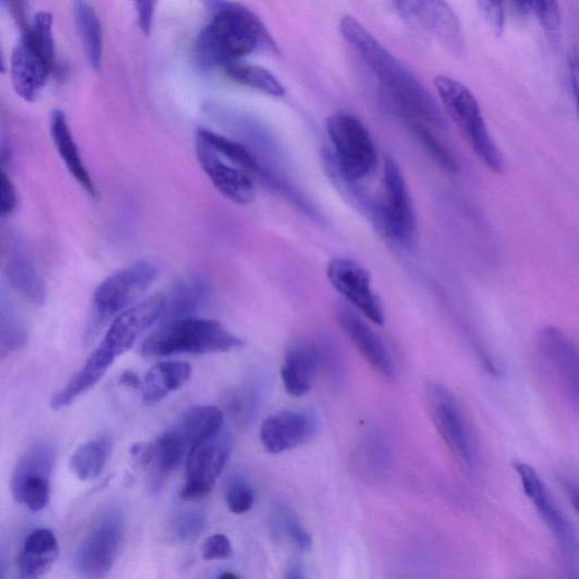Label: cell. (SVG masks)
I'll list each match as a JSON object with an SVG mask.
<instances>
[{
	"instance_id": "cell-20",
	"label": "cell",
	"mask_w": 579,
	"mask_h": 579,
	"mask_svg": "<svg viewBox=\"0 0 579 579\" xmlns=\"http://www.w3.org/2000/svg\"><path fill=\"white\" fill-rule=\"evenodd\" d=\"M7 275L11 286L27 300L35 305H45L47 300V288L45 281L40 276L34 260L24 243L14 238L9 258L7 259Z\"/></svg>"
},
{
	"instance_id": "cell-28",
	"label": "cell",
	"mask_w": 579,
	"mask_h": 579,
	"mask_svg": "<svg viewBox=\"0 0 579 579\" xmlns=\"http://www.w3.org/2000/svg\"><path fill=\"white\" fill-rule=\"evenodd\" d=\"M224 423L223 412L213 405H200L189 409L182 419L180 431L189 449L217 436Z\"/></svg>"
},
{
	"instance_id": "cell-35",
	"label": "cell",
	"mask_w": 579,
	"mask_h": 579,
	"mask_svg": "<svg viewBox=\"0 0 579 579\" xmlns=\"http://www.w3.org/2000/svg\"><path fill=\"white\" fill-rule=\"evenodd\" d=\"M207 528L208 520L205 515L188 513L178 519L175 532L181 542L193 543L206 532Z\"/></svg>"
},
{
	"instance_id": "cell-10",
	"label": "cell",
	"mask_w": 579,
	"mask_h": 579,
	"mask_svg": "<svg viewBox=\"0 0 579 579\" xmlns=\"http://www.w3.org/2000/svg\"><path fill=\"white\" fill-rule=\"evenodd\" d=\"M426 394L431 419L459 467L468 473L475 472L472 442L454 396L439 383H429Z\"/></svg>"
},
{
	"instance_id": "cell-16",
	"label": "cell",
	"mask_w": 579,
	"mask_h": 579,
	"mask_svg": "<svg viewBox=\"0 0 579 579\" xmlns=\"http://www.w3.org/2000/svg\"><path fill=\"white\" fill-rule=\"evenodd\" d=\"M53 62L22 35L11 58V79L16 95L26 102L37 101L46 88Z\"/></svg>"
},
{
	"instance_id": "cell-12",
	"label": "cell",
	"mask_w": 579,
	"mask_h": 579,
	"mask_svg": "<svg viewBox=\"0 0 579 579\" xmlns=\"http://www.w3.org/2000/svg\"><path fill=\"white\" fill-rule=\"evenodd\" d=\"M54 466L53 449L40 443L27 449L16 463L11 489L16 503L28 510H44L51 495V477Z\"/></svg>"
},
{
	"instance_id": "cell-19",
	"label": "cell",
	"mask_w": 579,
	"mask_h": 579,
	"mask_svg": "<svg viewBox=\"0 0 579 579\" xmlns=\"http://www.w3.org/2000/svg\"><path fill=\"white\" fill-rule=\"evenodd\" d=\"M337 320L343 331L350 337L367 362L384 379L392 380L395 374V368L382 338L352 310H340Z\"/></svg>"
},
{
	"instance_id": "cell-5",
	"label": "cell",
	"mask_w": 579,
	"mask_h": 579,
	"mask_svg": "<svg viewBox=\"0 0 579 579\" xmlns=\"http://www.w3.org/2000/svg\"><path fill=\"white\" fill-rule=\"evenodd\" d=\"M327 130L342 178L357 183L369 177L379 156L366 125L352 113L337 112L328 120Z\"/></svg>"
},
{
	"instance_id": "cell-23",
	"label": "cell",
	"mask_w": 579,
	"mask_h": 579,
	"mask_svg": "<svg viewBox=\"0 0 579 579\" xmlns=\"http://www.w3.org/2000/svg\"><path fill=\"white\" fill-rule=\"evenodd\" d=\"M60 557V543L54 533L48 529H38L25 539L19 557L22 578L45 576Z\"/></svg>"
},
{
	"instance_id": "cell-18",
	"label": "cell",
	"mask_w": 579,
	"mask_h": 579,
	"mask_svg": "<svg viewBox=\"0 0 579 579\" xmlns=\"http://www.w3.org/2000/svg\"><path fill=\"white\" fill-rule=\"evenodd\" d=\"M538 345L569 396L579 404V347L555 327H546L540 331Z\"/></svg>"
},
{
	"instance_id": "cell-47",
	"label": "cell",
	"mask_w": 579,
	"mask_h": 579,
	"mask_svg": "<svg viewBox=\"0 0 579 579\" xmlns=\"http://www.w3.org/2000/svg\"><path fill=\"white\" fill-rule=\"evenodd\" d=\"M221 579H237L239 578L236 574L233 572H224L220 576Z\"/></svg>"
},
{
	"instance_id": "cell-1",
	"label": "cell",
	"mask_w": 579,
	"mask_h": 579,
	"mask_svg": "<svg viewBox=\"0 0 579 579\" xmlns=\"http://www.w3.org/2000/svg\"><path fill=\"white\" fill-rule=\"evenodd\" d=\"M340 33L344 40L360 53L405 114L434 125L444 124L438 102L416 75L396 60L356 17L343 16L340 21Z\"/></svg>"
},
{
	"instance_id": "cell-37",
	"label": "cell",
	"mask_w": 579,
	"mask_h": 579,
	"mask_svg": "<svg viewBox=\"0 0 579 579\" xmlns=\"http://www.w3.org/2000/svg\"><path fill=\"white\" fill-rule=\"evenodd\" d=\"M477 4L491 32L502 37L506 23L504 0H477Z\"/></svg>"
},
{
	"instance_id": "cell-34",
	"label": "cell",
	"mask_w": 579,
	"mask_h": 579,
	"mask_svg": "<svg viewBox=\"0 0 579 579\" xmlns=\"http://www.w3.org/2000/svg\"><path fill=\"white\" fill-rule=\"evenodd\" d=\"M225 502L231 513L245 514L254 506V490L246 480L235 478L227 486Z\"/></svg>"
},
{
	"instance_id": "cell-3",
	"label": "cell",
	"mask_w": 579,
	"mask_h": 579,
	"mask_svg": "<svg viewBox=\"0 0 579 579\" xmlns=\"http://www.w3.org/2000/svg\"><path fill=\"white\" fill-rule=\"evenodd\" d=\"M245 342L220 323L190 317L161 322L141 344L147 358L175 355H210L241 349Z\"/></svg>"
},
{
	"instance_id": "cell-42",
	"label": "cell",
	"mask_w": 579,
	"mask_h": 579,
	"mask_svg": "<svg viewBox=\"0 0 579 579\" xmlns=\"http://www.w3.org/2000/svg\"><path fill=\"white\" fill-rule=\"evenodd\" d=\"M568 69L572 96L579 118V52L576 50H572L569 53Z\"/></svg>"
},
{
	"instance_id": "cell-41",
	"label": "cell",
	"mask_w": 579,
	"mask_h": 579,
	"mask_svg": "<svg viewBox=\"0 0 579 579\" xmlns=\"http://www.w3.org/2000/svg\"><path fill=\"white\" fill-rule=\"evenodd\" d=\"M131 455L136 467L147 469L153 461V443H137L131 448Z\"/></svg>"
},
{
	"instance_id": "cell-33",
	"label": "cell",
	"mask_w": 579,
	"mask_h": 579,
	"mask_svg": "<svg viewBox=\"0 0 579 579\" xmlns=\"http://www.w3.org/2000/svg\"><path fill=\"white\" fill-rule=\"evenodd\" d=\"M518 7L533 12L546 32H556L560 25V8L558 0H517Z\"/></svg>"
},
{
	"instance_id": "cell-32",
	"label": "cell",
	"mask_w": 579,
	"mask_h": 579,
	"mask_svg": "<svg viewBox=\"0 0 579 579\" xmlns=\"http://www.w3.org/2000/svg\"><path fill=\"white\" fill-rule=\"evenodd\" d=\"M26 337V331L19 316L3 298L2 317H0V349H2V354L9 355L21 349Z\"/></svg>"
},
{
	"instance_id": "cell-13",
	"label": "cell",
	"mask_w": 579,
	"mask_h": 579,
	"mask_svg": "<svg viewBox=\"0 0 579 579\" xmlns=\"http://www.w3.org/2000/svg\"><path fill=\"white\" fill-rule=\"evenodd\" d=\"M327 274L336 292L371 323L385 324L383 303L372 288L371 275L364 266L350 258H335L331 260Z\"/></svg>"
},
{
	"instance_id": "cell-39",
	"label": "cell",
	"mask_w": 579,
	"mask_h": 579,
	"mask_svg": "<svg viewBox=\"0 0 579 579\" xmlns=\"http://www.w3.org/2000/svg\"><path fill=\"white\" fill-rule=\"evenodd\" d=\"M17 208V193L10 180L8 172L2 170V181H0V215L9 218Z\"/></svg>"
},
{
	"instance_id": "cell-45",
	"label": "cell",
	"mask_w": 579,
	"mask_h": 579,
	"mask_svg": "<svg viewBox=\"0 0 579 579\" xmlns=\"http://www.w3.org/2000/svg\"><path fill=\"white\" fill-rule=\"evenodd\" d=\"M564 488L574 509L579 515V483L566 480Z\"/></svg>"
},
{
	"instance_id": "cell-29",
	"label": "cell",
	"mask_w": 579,
	"mask_h": 579,
	"mask_svg": "<svg viewBox=\"0 0 579 579\" xmlns=\"http://www.w3.org/2000/svg\"><path fill=\"white\" fill-rule=\"evenodd\" d=\"M108 438L93 440L81 445L72 455L70 467L81 481L97 479L106 469L112 453Z\"/></svg>"
},
{
	"instance_id": "cell-27",
	"label": "cell",
	"mask_w": 579,
	"mask_h": 579,
	"mask_svg": "<svg viewBox=\"0 0 579 579\" xmlns=\"http://www.w3.org/2000/svg\"><path fill=\"white\" fill-rule=\"evenodd\" d=\"M76 30L84 50L86 62L91 70H101L103 58V33L100 19L88 0H74Z\"/></svg>"
},
{
	"instance_id": "cell-17",
	"label": "cell",
	"mask_w": 579,
	"mask_h": 579,
	"mask_svg": "<svg viewBox=\"0 0 579 579\" xmlns=\"http://www.w3.org/2000/svg\"><path fill=\"white\" fill-rule=\"evenodd\" d=\"M316 418L304 411H282L260 427V441L271 454H280L308 443L317 432Z\"/></svg>"
},
{
	"instance_id": "cell-15",
	"label": "cell",
	"mask_w": 579,
	"mask_h": 579,
	"mask_svg": "<svg viewBox=\"0 0 579 579\" xmlns=\"http://www.w3.org/2000/svg\"><path fill=\"white\" fill-rule=\"evenodd\" d=\"M124 531L119 522L107 520L84 539L75 555L77 571L89 578L106 577L119 557Z\"/></svg>"
},
{
	"instance_id": "cell-22",
	"label": "cell",
	"mask_w": 579,
	"mask_h": 579,
	"mask_svg": "<svg viewBox=\"0 0 579 579\" xmlns=\"http://www.w3.org/2000/svg\"><path fill=\"white\" fill-rule=\"evenodd\" d=\"M421 17L448 51L455 56H465V34L458 16L446 0H422Z\"/></svg>"
},
{
	"instance_id": "cell-11",
	"label": "cell",
	"mask_w": 579,
	"mask_h": 579,
	"mask_svg": "<svg viewBox=\"0 0 579 579\" xmlns=\"http://www.w3.org/2000/svg\"><path fill=\"white\" fill-rule=\"evenodd\" d=\"M233 438L221 430L208 442L193 446L186 460V482L181 498L196 503L211 495L233 451Z\"/></svg>"
},
{
	"instance_id": "cell-25",
	"label": "cell",
	"mask_w": 579,
	"mask_h": 579,
	"mask_svg": "<svg viewBox=\"0 0 579 579\" xmlns=\"http://www.w3.org/2000/svg\"><path fill=\"white\" fill-rule=\"evenodd\" d=\"M208 283L197 275L187 276L173 285L165 298L161 322L196 317L208 298Z\"/></svg>"
},
{
	"instance_id": "cell-6",
	"label": "cell",
	"mask_w": 579,
	"mask_h": 579,
	"mask_svg": "<svg viewBox=\"0 0 579 579\" xmlns=\"http://www.w3.org/2000/svg\"><path fill=\"white\" fill-rule=\"evenodd\" d=\"M513 468L528 500L554 535L568 576L579 578V538L569 519L539 473L528 463L514 460Z\"/></svg>"
},
{
	"instance_id": "cell-36",
	"label": "cell",
	"mask_w": 579,
	"mask_h": 579,
	"mask_svg": "<svg viewBox=\"0 0 579 579\" xmlns=\"http://www.w3.org/2000/svg\"><path fill=\"white\" fill-rule=\"evenodd\" d=\"M280 523L286 535L303 552H308L311 547L312 540L309 533L300 523V520L293 510L283 509L280 513Z\"/></svg>"
},
{
	"instance_id": "cell-21",
	"label": "cell",
	"mask_w": 579,
	"mask_h": 579,
	"mask_svg": "<svg viewBox=\"0 0 579 579\" xmlns=\"http://www.w3.org/2000/svg\"><path fill=\"white\" fill-rule=\"evenodd\" d=\"M50 134L57 152L61 156L72 177L86 193L96 197V185L83 162L66 113L61 109H54L50 114Z\"/></svg>"
},
{
	"instance_id": "cell-31",
	"label": "cell",
	"mask_w": 579,
	"mask_h": 579,
	"mask_svg": "<svg viewBox=\"0 0 579 579\" xmlns=\"http://www.w3.org/2000/svg\"><path fill=\"white\" fill-rule=\"evenodd\" d=\"M229 78L264 95L282 98L285 90L280 81L268 70L255 65L234 62L223 69Z\"/></svg>"
},
{
	"instance_id": "cell-38",
	"label": "cell",
	"mask_w": 579,
	"mask_h": 579,
	"mask_svg": "<svg viewBox=\"0 0 579 579\" xmlns=\"http://www.w3.org/2000/svg\"><path fill=\"white\" fill-rule=\"evenodd\" d=\"M233 553V544L224 534L209 537L201 546V558L206 562L227 559Z\"/></svg>"
},
{
	"instance_id": "cell-24",
	"label": "cell",
	"mask_w": 579,
	"mask_h": 579,
	"mask_svg": "<svg viewBox=\"0 0 579 579\" xmlns=\"http://www.w3.org/2000/svg\"><path fill=\"white\" fill-rule=\"evenodd\" d=\"M320 367L321 356L315 347L306 344L294 346L287 352L281 370L285 391L297 397L306 395Z\"/></svg>"
},
{
	"instance_id": "cell-40",
	"label": "cell",
	"mask_w": 579,
	"mask_h": 579,
	"mask_svg": "<svg viewBox=\"0 0 579 579\" xmlns=\"http://www.w3.org/2000/svg\"><path fill=\"white\" fill-rule=\"evenodd\" d=\"M158 0H135V10L140 32L145 36L152 33Z\"/></svg>"
},
{
	"instance_id": "cell-26",
	"label": "cell",
	"mask_w": 579,
	"mask_h": 579,
	"mask_svg": "<svg viewBox=\"0 0 579 579\" xmlns=\"http://www.w3.org/2000/svg\"><path fill=\"white\" fill-rule=\"evenodd\" d=\"M193 368L187 362L165 361L155 365L145 375L141 396L147 405H153L178 391L192 378Z\"/></svg>"
},
{
	"instance_id": "cell-2",
	"label": "cell",
	"mask_w": 579,
	"mask_h": 579,
	"mask_svg": "<svg viewBox=\"0 0 579 579\" xmlns=\"http://www.w3.org/2000/svg\"><path fill=\"white\" fill-rule=\"evenodd\" d=\"M205 2L213 12V17L196 44L198 62L202 67L223 69L258 49L278 52L268 28L250 10L229 0Z\"/></svg>"
},
{
	"instance_id": "cell-30",
	"label": "cell",
	"mask_w": 579,
	"mask_h": 579,
	"mask_svg": "<svg viewBox=\"0 0 579 579\" xmlns=\"http://www.w3.org/2000/svg\"><path fill=\"white\" fill-rule=\"evenodd\" d=\"M189 446L180 429L169 430L153 443L152 466L157 477L163 479L177 471L183 465Z\"/></svg>"
},
{
	"instance_id": "cell-8",
	"label": "cell",
	"mask_w": 579,
	"mask_h": 579,
	"mask_svg": "<svg viewBox=\"0 0 579 579\" xmlns=\"http://www.w3.org/2000/svg\"><path fill=\"white\" fill-rule=\"evenodd\" d=\"M164 304V295L158 294L115 317L98 349L86 362L106 374L115 359L131 350L136 341L161 320Z\"/></svg>"
},
{
	"instance_id": "cell-14",
	"label": "cell",
	"mask_w": 579,
	"mask_h": 579,
	"mask_svg": "<svg viewBox=\"0 0 579 579\" xmlns=\"http://www.w3.org/2000/svg\"><path fill=\"white\" fill-rule=\"evenodd\" d=\"M195 151L202 171L221 195L238 206H248L254 201L256 186L250 172L222 156L198 135Z\"/></svg>"
},
{
	"instance_id": "cell-9",
	"label": "cell",
	"mask_w": 579,
	"mask_h": 579,
	"mask_svg": "<svg viewBox=\"0 0 579 579\" xmlns=\"http://www.w3.org/2000/svg\"><path fill=\"white\" fill-rule=\"evenodd\" d=\"M378 220L384 234L399 244H410L418 231L412 199L396 161L385 158L383 197L378 206Z\"/></svg>"
},
{
	"instance_id": "cell-46",
	"label": "cell",
	"mask_w": 579,
	"mask_h": 579,
	"mask_svg": "<svg viewBox=\"0 0 579 579\" xmlns=\"http://www.w3.org/2000/svg\"><path fill=\"white\" fill-rule=\"evenodd\" d=\"M120 385H123V386H126L133 390H141L143 383L134 371L126 370L121 375Z\"/></svg>"
},
{
	"instance_id": "cell-44",
	"label": "cell",
	"mask_w": 579,
	"mask_h": 579,
	"mask_svg": "<svg viewBox=\"0 0 579 579\" xmlns=\"http://www.w3.org/2000/svg\"><path fill=\"white\" fill-rule=\"evenodd\" d=\"M4 3L7 4L12 16L20 26L22 34H24L27 30L28 26H30V23H28L26 19L25 0H4Z\"/></svg>"
},
{
	"instance_id": "cell-43",
	"label": "cell",
	"mask_w": 579,
	"mask_h": 579,
	"mask_svg": "<svg viewBox=\"0 0 579 579\" xmlns=\"http://www.w3.org/2000/svg\"><path fill=\"white\" fill-rule=\"evenodd\" d=\"M398 14L405 20H414L421 16L422 0H392Z\"/></svg>"
},
{
	"instance_id": "cell-4",
	"label": "cell",
	"mask_w": 579,
	"mask_h": 579,
	"mask_svg": "<svg viewBox=\"0 0 579 579\" xmlns=\"http://www.w3.org/2000/svg\"><path fill=\"white\" fill-rule=\"evenodd\" d=\"M441 101L451 120L467 139L477 158L492 172L505 170L504 157L484 122L480 104L465 84L440 75L434 78Z\"/></svg>"
},
{
	"instance_id": "cell-7",
	"label": "cell",
	"mask_w": 579,
	"mask_h": 579,
	"mask_svg": "<svg viewBox=\"0 0 579 579\" xmlns=\"http://www.w3.org/2000/svg\"><path fill=\"white\" fill-rule=\"evenodd\" d=\"M160 268L152 260L138 262L107 278L94 296V322L89 336L106 322L141 301L156 282Z\"/></svg>"
}]
</instances>
